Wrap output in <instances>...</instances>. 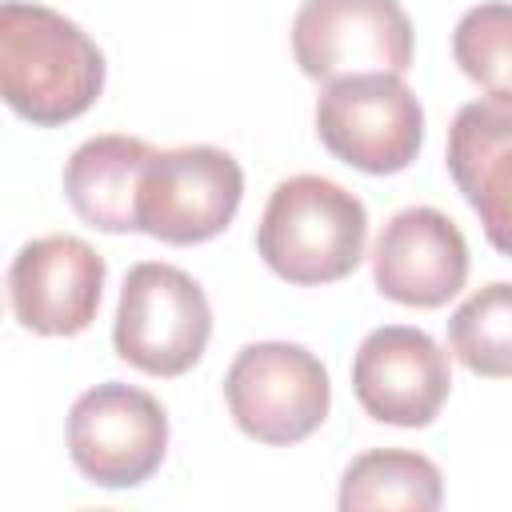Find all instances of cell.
Masks as SVG:
<instances>
[{"mask_svg": "<svg viewBox=\"0 0 512 512\" xmlns=\"http://www.w3.org/2000/svg\"><path fill=\"white\" fill-rule=\"evenodd\" d=\"M168 452L164 404L132 384L104 380L76 396L68 412V456L100 488L144 484Z\"/></svg>", "mask_w": 512, "mask_h": 512, "instance_id": "obj_7", "label": "cell"}, {"mask_svg": "<svg viewBox=\"0 0 512 512\" xmlns=\"http://www.w3.org/2000/svg\"><path fill=\"white\" fill-rule=\"evenodd\" d=\"M292 56L308 80L412 68V20L400 0H304L292 20Z\"/></svg>", "mask_w": 512, "mask_h": 512, "instance_id": "obj_8", "label": "cell"}, {"mask_svg": "<svg viewBox=\"0 0 512 512\" xmlns=\"http://www.w3.org/2000/svg\"><path fill=\"white\" fill-rule=\"evenodd\" d=\"M244 200V172L232 152L184 144L148 156L136 196L140 232L164 244H204L220 236Z\"/></svg>", "mask_w": 512, "mask_h": 512, "instance_id": "obj_6", "label": "cell"}, {"mask_svg": "<svg viewBox=\"0 0 512 512\" xmlns=\"http://www.w3.org/2000/svg\"><path fill=\"white\" fill-rule=\"evenodd\" d=\"M100 88L104 52L76 20L44 4H0V96L16 116L56 128L84 116Z\"/></svg>", "mask_w": 512, "mask_h": 512, "instance_id": "obj_1", "label": "cell"}, {"mask_svg": "<svg viewBox=\"0 0 512 512\" xmlns=\"http://www.w3.org/2000/svg\"><path fill=\"white\" fill-rule=\"evenodd\" d=\"M152 148L140 136L108 132L84 140L64 164V196L72 212L100 232H140L136 196Z\"/></svg>", "mask_w": 512, "mask_h": 512, "instance_id": "obj_13", "label": "cell"}, {"mask_svg": "<svg viewBox=\"0 0 512 512\" xmlns=\"http://www.w3.org/2000/svg\"><path fill=\"white\" fill-rule=\"evenodd\" d=\"M448 176L484 224L496 252L512 256V96H484L448 128Z\"/></svg>", "mask_w": 512, "mask_h": 512, "instance_id": "obj_12", "label": "cell"}, {"mask_svg": "<svg viewBox=\"0 0 512 512\" xmlns=\"http://www.w3.org/2000/svg\"><path fill=\"white\" fill-rule=\"evenodd\" d=\"M448 352L484 380L512 376V284L476 288L448 320Z\"/></svg>", "mask_w": 512, "mask_h": 512, "instance_id": "obj_15", "label": "cell"}, {"mask_svg": "<svg viewBox=\"0 0 512 512\" xmlns=\"http://www.w3.org/2000/svg\"><path fill=\"white\" fill-rule=\"evenodd\" d=\"M212 308L204 288L176 264H132L120 288L112 348L148 376H184L208 348Z\"/></svg>", "mask_w": 512, "mask_h": 512, "instance_id": "obj_3", "label": "cell"}, {"mask_svg": "<svg viewBox=\"0 0 512 512\" xmlns=\"http://www.w3.org/2000/svg\"><path fill=\"white\" fill-rule=\"evenodd\" d=\"M372 280L396 304L440 308L468 280V240L440 208H400L372 244Z\"/></svg>", "mask_w": 512, "mask_h": 512, "instance_id": "obj_11", "label": "cell"}, {"mask_svg": "<svg viewBox=\"0 0 512 512\" xmlns=\"http://www.w3.org/2000/svg\"><path fill=\"white\" fill-rule=\"evenodd\" d=\"M320 144L368 176L404 172L424 144V108L404 76L364 72L324 84L316 100Z\"/></svg>", "mask_w": 512, "mask_h": 512, "instance_id": "obj_5", "label": "cell"}, {"mask_svg": "<svg viewBox=\"0 0 512 512\" xmlns=\"http://www.w3.org/2000/svg\"><path fill=\"white\" fill-rule=\"evenodd\" d=\"M352 392L380 424L428 428L452 392L448 352L424 328H372L352 360Z\"/></svg>", "mask_w": 512, "mask_h": 512, "instance_id": "obj_9", "label": "cell"}, {"mask_svg": "<svg viewBox=\"0 0 512 512\" xmlns=\"http://www.w3.org/2000/svg\"><path fill=\"white\" fill-rule=\"evenodd\" d=\"M368 244L364 204L336 180L300 172L272 188L256 248L288 284H336L356 272Z\"/></svg>", "mask_w": 512, "mask_h": 512, "instance_id": "obj_2", "label": "cell"}, {"mask_svg": "<svg viewBox=\"0 0 512 512\" xmlns=\"http://www.w3.org/2000/svg\"><path fill=\"white\" fill-rule=\"evenodd\" d=\"M224 400L236 428L260 444L308 440L332 404L328 368L304 344L256 340L224 372Z\"/></svg>", "mask_w": 512, "mask_h": 512, "instance_id": "obj_4", "label": "cell"}, {"mask_svg": "<svg viewBox=\"0 0 512 512\" xmlns=\"http://www.w3.org/2000/svg\"><path fill=\"white\" fill-rule=\"evenodd\" d=\"M108 264L80 236H36L8 264L12 316L36 336H76L96 320Z\"/></svg>", "mask_w": 512, "mask_h": 512, "instance_id": "obj_10", "label": "cell"}, {"mask_svg": "<svg viewBox=\"0 0 512 512\" xmlns=\"http://www.w3.org/2000/svg\"><path fill=\"white\" fill-rule=\"evenodd\" d=\"M444 500V476L440 468L408 448H372L356 456L340 476V508L364 512V508H408V512H432Z\"/></svg>", "mask_w": 512, "mask_h": 512, "instance_id": "obj_14", "label": "cell"}, {"mask_svg": "<svg viewBox=\"0 0 512 512\" xmlns=\"http://www.w3.org/2000/svg\"><path fill=\"white\" fill-rule=\"evenodd\" d=\"M452 56L488 96H512V4L484 0L468 8L452 32Z\"/></svg>", "mask_w": 512, "mask_h": 512, "instance_id": "obj_16", "label": "cell"}]
</instances>
